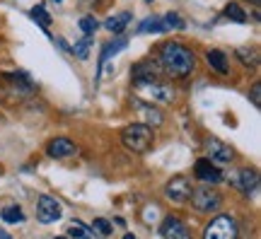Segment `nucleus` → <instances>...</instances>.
<instances>
[{"label":"nucleus","instance_id":"obj_1","mask_svg":"<svg viewBox=\"0 0 261 239\" xmlns=\"http://www.w3.org/2000/svg\"><path fill=\"white\" fill-rule=\"evenodd\" d=\"M160 68L174 77V80H184L194 73L196 68V56L191 48L181 46L179 41H165L160 48Z\"/></svg>","mask_w":261,"mask_h":239},{"label":"nucleus","instance_id":"obj_2","mask_svg":"<svg viewBox=\"0 0 261 239\" xmlns=\"http://www.w3.org/2000/svg\"><path fill=\"white\" fill-rule=\"evenodd\" d=\"M152 140H155V133H152V126H145V123H130L126 128L121 130V143L126 150L130 152H148L150 145H152Z\"/></svg>","mask_w":261,"mask_h":239},{"label":"nucleus","instance_id":"obj_3","mask_svg":"<svg viewBox=\"0 0 261 239\" xmlns=\"http://www.w3.org/2000/svg\"><path fill=\"white\" fill-rule=\"evenodd\" d=\"M240 230H237V222L232 215H218L205 225L203 239H237Z\"/></svg>","mask_w":261,"mask_h":239},{"label":"nucleus","instance_id":"obj_4","mask_svg":"<svg viewBox=\"0 0 261 239\" xmlns=\"http://www.w3.org/2000/svg\"><path fill=\"white\" fill-rule=\"evenodd\" d=\"M191 205H194L198 213H215L220 208V203H223V196L215 191L213 186H201V189H196L191 191Z\"/></svg>","mask_w":261,"mask_h":239},{"label":"nucleus","instance_id":"obj_5","mask_svg":"<svg viewBox=\"0 0 261 239\" xmlns=\"http://www.w3.org/2000/svg\"><path fill=\"white\" fill-rule=\"evenodd\" d=\"M160 73H162V68H160L155 61H143V63H138L130 70V77H133V85H136V87H148V85L158 83Z\"/></svg>","mask_w":261,"mask_h":239},{"label":"nucleus","instance_id":"obj_6","mask_svg":"<svg viewBox=\"0 0 261 239\" xmlns=\"http://www.w3.org/2000/svg\"><path fill=\"white\" fill-rule=\"evenodd\" d=\"M230 181H232V186L237 191H242L244 196H249V193H254L259 189V172L252 169V167H242L240 172H234V174L230 176Z\"/></svg>","mask_w":261,"mask_h":239},{"label":"nucleus","instance_id":"obj_7","mask_svg":"<svg viewBox=\"0 0 261 239\" xmlns=\"http://www.w3.org/2000/svg\"><path fill=\"white\" fill-rule=\"evenodd\" d=\"M194 174L198 181H203L205 186H215V184H220L225 176L223 172L218 169V167L208 160V157H201V160H196V165H194Z\"/></svg>","mask_w":261,"mask_h":239},{"label":"nucleus","instance_id":"obj_8","mask_svg":"<svg viewBox=\"0 0 261 239\" xmlns=\"http://www.w3.org/2000/svg\"><path fill=\"white\" fill-rule=\"evenodd\" d=\"M205 155H208V160H211L213 165H230L234 152H232V147L225 145L223 140L208 138L205 140Z\"/></svg>","mask_w":261,"mask_h":239},{"label":"nucleus","instance_id":"obj_9","mask_svg":"<svg viewBox=\"0 0 261 239\" xmlns=\"http://www.w3.org/2000/svg\"><path fill=\"white\" fill-rule=\"evenodd\" d=\"M191 181H189L187 176H174V179H169L167 186H165V196H167L169 201L174 203H187L191 198Z\"/></svg>","mask_w":261,"mask_h":239},{"label":"nucleus","instance_id":"obj_10","mask_svg":"<svg viewBox=\"0 0 261 239\" xmlns=\"http://www.w3.org/2000/svg\"><path fill=\"white\" fill-rule=\"evenodd\" d=\"M160 234H162V239H191L189 225H184L177 215H167L165 218V222L160 225Z\"/></svg>","mask_w":261,"mask_h":239},{"label":"nucleus","instance_id":"obj_11","mask_svg":"<svg viewBox=\"0 0 261 239\" xmlns=\"http://www.w3.org/2000/svg\"><path fill=\"white\" fill-rule=\"evenodd\" d=\"M3 80H5V85H8L12 92H17L19 97H27V94H32L37 90V83H34L27 73H5Z\"/></svg>","mask_w":261,"mask_h":239},{"label":"nucleus","instance_id":"obj_12","mask_svg":"<svg viewBox=\"0 0 261 239\" xmlns=\"http://www.w3.org/2000/svg\"><path fill=\"white\" fill-rule=\"evenodd\" d=\"M37 210H39V220L44 222V225L61 220V215H63V210H61V203H58L56 198L46 196V193H44V196H39Z\"/></svg>","mask_w":261,"mask_h":239},{"label":"nucleus","instance_id":"obj_13","mask_svg":"<svg viewBox=\"0 0 261 239\" xmlns=\"http://www.w3.org/2000/svg\"><path fill=\"white\" fill-rule=\"evenodd\" d=\"M133 107H136V111L140 114V123H145V126H160V123L165 121V116H162V111H160L158 107H152V104H148V101H143V99H133Z\"/></svg>","mask_w":261,"mask_h":239},{"label":"nucleus","instance_id":"obj_14","mask_svg":"<svg viewBox=\"0 0 261 239\" xmlns=\"http://www.w3.org/2000/svg\"><path fill=\"white\" fill-rule=\"evenodd\" d=\"M46 155L51 157V160H63V157H70V155H75V143L70 138H54V140H48Z\"/></svg>","mask_w":261,"mask_h":239},{"label":"nucleus","instance_id":"obj_15","mask_svg":"<svg viewBox=\"0 0 261 239\" xmlns=\"http://www.w3.org/2000/svg\"><path fill=\"white\" fill-rule=\"evenodd\" d=\"M123 48H126V39H123V37H116V39H112V41H107V44H104V48H102V56H99V63H97V75L102 73L104 63H107L112 56L121 54Z\"/></svg>","mask_w":261,"mask_h":239},{"label":"nucleus","instance_id":"obj_16","mask_svg":"<svg viewBox=\"0 0 261 239\" xmlns=\"http://www.w3.org/2000/svg\"><path fill=\"white\" fill-rule=\"evenodd\" d=\"M140 90H145V92L152 97L155 101H172L174 99V90H172V85H167V83H152V85H148V87H140Z\"/></svg>","mask_w":261,"mask_h":239},{"label":"nucleus","instance_id":"obj_17","mask_svg":"<svg viewBox=\"0 0 261 239\" xmlns=\"http://www.w3.org/2000/svg\"><path fill=\"white\" fill-rule=\"evenodd\" d=\"M205 61H208V65L213 68L215 73H220V75H227V73H230V65H227V56H225L223 51H218V48H211V51L205 54Z\"/></svg>","mask_w":261,"mask_h":239},{"label":"nucleus","instance_id":"obj_18","mask_svg":"<svg viewBox=\"0 0 261 239\" xmlns=\"http://www.w3.org/2000/svg\"><path fill=\"white\" fill-rule=\"evenodd\" d=\"M130 12H119V15H112V17H107L104 22V29H109L112 34H121L123 29L130 24Z\"/></svg>","mask_w":261,"mask_h":239},{"label":"nucleus","instance_id":"obj_19","mask_svg":"<svg viewBox=\"0 0 261 239\" xmlns=\"http://www.w3.org/2000/svg\"><path fill=\"white\" fill-rule=\"evenodd\" d=\"M0 218H3V222L5 225H19V222H24V213H22V208L19 205H5L3 210H0Z\"/></svg>","mask_w":261,"mask_h":239},{"label":"nucleus","instance_id":"obj_20","mask_svg":"<svg viewBox=\"0 0 261 239\" xmlns=\"http://www.w3.org/2000/svg\"><path fill=\"white\" fill-rule=\"evenodd\" d=\"M234 54H237V58L242 61V65H247V68H259V51H256V48L240 46Z\"/></svg>","mask_w":261,"mask_h":239},{"label":"nucleus","instance_id":"obj_21","mask_svg":"<svg viewBox=\"0 0 261 239\" xmlns=\"http://www.w3.org/2000/svg\"><path fill=\"white\" fill-rule=\"evenodd\" d=\"M138 32H143V34H160V32H167V27H165V22H162V17H145L143 19V24L138 27Z\"/></svg>","mask_w":261,"mask_h":239},{"label":"nucleus","instance_id":"obj_22","mask_svg":"<svg viewBox=\"0 0 261 239\" xmlns=\"http://www.w3.org/2000/svg\"><path fill=\"white\" fill-rule=\"evenodd\" d=\"M32 19H34L44 32H48V27H51V15L46 12V5H41V3L32 8Z\"/></svg>","mask_w":261,"mask_h":239},{"label":"nucleus","instance_id":"obj_23","mask_svg":"<svg viewBox=\"0 0 261 239\" xmlns=\"http://www.w3.org/2000/svg\"><path fill=\"white\" fill-rule=\"evenodd\" d=\"M225 17L237 22V24H244L247 22V12L242 10V5H237V3H227L225 5Z\"/></svg>","mask_w":261,"mask_h":239},{"label":"nucleus","instance_id":"obj_24","mask_svg":"<svg viewBox=\"0 0 261 239\" xmlns=\"http://www.w3.org/2000/svg\"><path fill=\"white\" fill-rule=\"evenodd\" d=\"M80 29H83V34H85V37H92L94 32L99 29V22H97L94 17H90V15H87V17L80 19Z\"/></svg>","mask_w":261,"mask_h":239},{"label":"nucleus","instance_id":"obj_25","mask_svg":"<svg viewBox=\"0 0 261 239\" xmlns=\"http://www.w3.org/2000/svg\"><path fill=\"white\" fill-rule=\"evenodd\" d=\"M70 51H73L80 61H85V58H87V54H90V37H85L83 41H75V46L70 48Z\"/></svg>","mask_w":261,"mask_h":239},{"label":"nucleus","instance_id":"obj_26","mask_svg":"<svg viewBox=\"0 0 261 239\" xmlns=\"http://www.w3.org/2000/svg\"><path fill=\"white\" fill-rule=\"evenodd\" d=\"M162 22H165V27H167V29H184V19L179 17L177 12H169V15H165V17H162Z\"/></svg>","mask_w":261,"mask_h":239},{"label":"nucleus","instance_id":"obj_27","mask_svg":"<svg viewBox=\"0 0 261 239\" xmlns=\"http://www.w3.org/2000/svg\"><path fill=\"white\" fill-rule=\"evenodd\" d=\"M68 234H70V237H75V239H90V232H87V227H85L80 220L73 222V227L68 230Z\"/></svg>","mask_w":261,"mask_h":239},{"label":"nucleus","instance_id":"obj_28","mask_svg":"<svg viewBox=\"0 0 261 239\" xmlns=\"http://www.w3.org/2000/svg\"><path fill=\"white\" fill-rule=\"evenodd\" d=\"M92 227H94L97 232H102L104 237H109V234H112V222H109V220H104V218H94Z\"/></svg>","mask_w":261,"mask_h":239},{"label":"nucleus","instance_id":"obj_29","mask_svg":"<svg viewBox=\"0 0 261 239\" xmlns=\"http://www.w3.org/2000/svg\"><path fill=\"white\" fill-rule=\"evenodd\" d=\"M249 97H252V104L259 109V107H261V83H254L252 85V92H249Z\"/></svg>","mask_w":261,"mask_h":239},{"label":"nucleus","instance_id":"obj_30","mask_svg":"<svg viewBox=\"0 0 261 239\" xmlns=\"http://www.w3.org/2000/svg\"><path fill=\"white\" fill-rule=\"evenodd\" d=\"M0 239H12V237H10L8 232H0Z\"/></svg>","mask_w":261,"mask_h":239},{"label":"nucleus","instance_id":"obj_31","mask_svg":"<svg viewBox=\"0 0 261 239\" xmlns=\"http://www.w3.org/2000/svg\"><path fill=\"white\" fill-rule=\"evenodd\" d=\"M249 3H252V5H259V3H261V0H249Z\"/></svg>","mask_w":261,"mask_h":239},{"label":"nucleus","instance_id":"obj_32","mask_svg":"<svg viewBox=\"0 0 261 239\" xmlns=\"http://www.w3.org/2000/svg\"><path fill=\"white\" fill-rule=\"evenodd\" d=\"M54 239H68V237H54Z\"/></svg>","mask_w":261,"mask_h":239},{"label":"nucleus","instance_id":"obj_33","mask_svg":"<svg viewBox=\"0 0 261 239\" xmlns=\"http://www.w3.org/2000/svg\"><path fill=\"white\" fill-rule=\"evenodd\" d=\"M148 3H152V0H148Z\"/></svg>","mask_w":261,"mask_h":239},{"label":"nucleus","instance_id":"obj_34","mask_svg":"<svg viewBox=\"0 0 261 239\" xmlns=\"http://www.w3.org/2000/svg\"><path fill=\"white\" fill-rule=\"evenodd\" d=\"M0 172H3V169H0Z\"/></svg>","mask_w":261,"mask_h":239}]
</instances>
